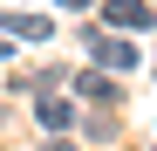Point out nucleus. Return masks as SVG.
I'll use <instances>...</instances> for the list:
<instances>
[{"label":"nucleus","instance_id":"7","mask_svg":"<svg viewBox=\"0 0 157 151\" xmlns=\"http://www.w3.org/2000/svg\"><path fill=\"white\" fill-rule=\"evenodd\" d=\"M48 151H75V144H48Z\"/></svg>","mask_w":157,"mask_h":151},{"label":"nucleus","instance_id":"5","mask_svg":"<svg viewBox=\"0 0 157 151\" xmlns=\"http://www.w3.org/2000/svg\"><path fill=\"white\" fill-rule=\"evenodd\" d=\"M34 117H41V131H68V124H75V110L62 103V96H48V89L34 96Z\"/></svg>","mask_w":157,"mask_h":151},{"label":"nucleus","instance_id":"1","mask_svg":"<svg viewBox=\"0 0 157 151\" xmlns=\"http://www.w3.org/2000/svg\"><path fill=\"white\" fill-rule=\"evenodd\" d=\"M89 62L109 69V76H123V69H137V48H130L123 35H89Z\"/></svg>","mask_w":157,"mask_h":151},{"label":"nucleus","instance_id":"3","mask_svg":"<svg viewBox=\"0 0 157 151\" xmlns=\"http://www.w3.org/2000/svg\"><path fill=\"white\" fill-rule=\"evenodd\" d=\"M75 89H82V96H89V103H116V96H123L109 69H89V76H75Z\"/></svg>","mask_w":157,"mask_h":151},{"label":"nucleus","instance_id":"4","mask_svg":"<svg viewBox=\"0 0 157 151\" xmlns=\"http://www.w3.org/2000/svg\"><path fill=\"white\" fill-rule=\"evenodd\" d=\"M0 28H7V35H21V41H48V35H55V28H48L41 14H14V7L0 14Z\"/></svg>","mask_w":157,"mask_h":151},{"label":"nucleus","instance_id":"2","mask_svg":"<svg viewBox=\"0 0 157 151\" xmlns=\"http://www.w3.org/2000/svg\"><path fill=\"white\" fill-rule=\"evenodd\" d=\"M102 21L109 28H157V7H144V0H102Z\"/></svg>","mask_w":157,"mask_h":151},{"label":"nucleus","instance_id":"6","mask_svg":"<svg viewBox=\"0 0 157 151\" xmlns=\"http://www.w3.org/2000/svg\"><path fill=\"white\" fill-rule=\"evenodd\" d=\"M62 7H89V0H62Z\"/></svg>","mask_w":157,"mask_h":151}]
</instances>
